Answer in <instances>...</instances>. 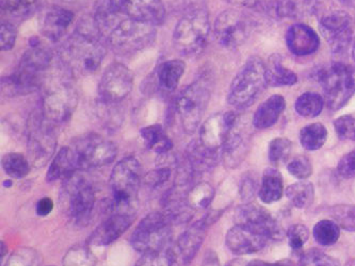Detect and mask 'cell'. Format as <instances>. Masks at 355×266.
Masks as SVG:
<instances>
[{
	"label": "cell",
	"instance_id": "6da1fadb",
	"mask_svg": "<svg viewBox=\"0 0 355 266\" xmlns=\"http://www.w3.org/2000/svg\"><path fill=\"white\" fill-rule=\"evenodd\" d=\"M97 33L80 29L67 37L59 57L63 67L74 76H88L98 71L106 55V48Z\"/></svg>",
	"mask_w": 355,
	"mask_h": 266
},
{
	"label": "cell",
	"instance_id": "7a4b0ae2",
	"mask_svg": "<svg viewBox=\"0 0 355 266\" xmlns=\"http://www.w3.org/2000/svg\"><path fill=\"white\" fill-rule=\"evenodd\" d=\"M141 184V166L135 157H126L113 168L110 176L112 212L136 214Z\"/></svg>",
	"mask_w": 355,
	"mask_h": 266
},
{
	"label": "cell",
	"instance_id": "3957f363",
	"mask_svg": "<svg viewBox=\"0 0 355 266\" xmlns=\"http://www.w3.org/2000/svg\"><path fill=\"white\" fill-rule=\"evenodd\" d=\"M209 33V17L206 9L187 12L174 29V47L184 57L200 55L207 46Z\"/></svg>",
	"mask_w": 355,
	"mask_h": 266
},
{
	"label": "cell",
	"instance_id": "277c9868",
	"mask_svg": "<svg viewBox=\"0 0 355 266\" xmlns=\"http://www.w3.org/2000/svg\"><path fill=\"white\" fill-rule=\"evenodd\" d=\"M266 85V63L259 57H251L232 81L227 101L231 106L243 110L259 98Z\"/></svg>",
	"mask_w": 355,
	"mask_h": 266
},
{
	"label": "cell",
	"instance_id": "5b68a950",
	"mask_svg": "<svg viewBox=\"0 0 355 266\" xmlns=\"http://www.w3.org/2000/svg\"><path fill=\"white\" fill-rule=\"evenodd\" d=\"M95 190L83 175L75 172L63 180L60 192V206L63 213L78 223H85L92 213Z\"/></svg>",
	"mask_w": 355,
	"mask_h": 266
},
{
	"label": "cell",
	"instance_id": "8992f818",
	"mask_svg": "<svg viewBox=\"0 0 355 266\" xmlns=\"http://www.w3.org/2000/svg\"><path fill=\"white\" fill-rule=\"evenodd\" d=\"M156 37L154 25L126 17L106 37L109 46L119 55H132L146 48Z\"/></svg>",
	"mask_w": 355,
	"mask_h": 266
},
{
	"label": "cell",
	"instance_id": "52a82bcc",
	"mask_svg": "<svg viewBox=\"0 0 355 266\" xmlns=\"http://www.w3.org/2000/svg\"><path fill=\"white\" fill-rule=\"evenodd\" d=\"M78 105V93L69 81L55 79L45 87L42 115L47 122L61 124L72 117Z\"/></svg>",
	"mask_w": 355,
	"mask_h": 266
},
{
	"label": "cell",
	"instance_id": "ba28073f",
	"mask_svg": "<svg viewBox=\"0 0 355 266\" xmlns=\"http://www.w3.org/2000/svg\"><path fill=\"white\" fill-rule=\"evenodd\" d=\"M210 99V83L198 79L188 85L176 100V110L182 129L188 134H193L201 124Z\"/></svg>",
	"mask_w": 355,
	"mask_h": 266
},
{
	"label": "cell",
	"instance_id": "9c48e42d",
	"mask_svg": "<svg viewBox=\"0 0 355 266\" xmlns=\"http://www.w3.org/2000/svg\"><path fill=\"white\" fill-rule=\"evenodd\" d=\"M171 222L164 212L148 214L130 236V244L139 253L166 248L171 240Z\"/></svg>",
	"mask_w": 355,
	"mask_h": 266
},
{
	"label": "cell",
	"instance_id": "30bf717a",
	"mask_svg": "<svg viewBox=\"0 0 355 266\" xmlns=\"http://www.w3.org/2000/svg\"><path fill=\"white\" fill-rule=\"evenodd\" d=\"M320 81L328 106L338 110L355 93V67L337 63L323 71Z\"/></svg>",
	"mask_w": 355,
	"mask_h": 266
},
{
	"label": "cell",
	"instance_id": "8fae6325",
	"mask_svg": "<svg viewBox=\"0 0 355 266\" xmlns=\"http://www.w3.org/2000/svg\"><path fill=\"white\" fill-rule=\"evenodd\" d=\"M72 148L81 170L108 166L118 156V147L114 143L94 133L75 141Z\"/></svg>",
	"mask_w": 355,
	"mask_h": 266
},
{
	"label": "cell",
	"instance_id": "7c38bea8",
	"mask_svg": "<svg viewBox=\"0 0 355 266\" xmlns=\"http://www.w3.org/2000/svg\"><path fill=\"white\" fill-rule=\"evenodd\" d=\"M251 33V19L238 9L225 10L214 24L216 39L225 48H237L249 39Z\"/></svg>",
	"mask_w": 355,
	"mask_h": 266
},
{
	"label": "cell",
	"instance_id": "4fadbf2b",
	"mask_svg": "<svg viewBox=\"0 0 355 266\" xmlns=\"http://www.w3.org/2000/svg\"><path fill=\"white\" fill-rule=\"evenodd\" d=\"M234 220L236 225L253 230L266 236L269 241H282L285 238L283 228L271 213L263 206L252 202L238 206Z\"/></svg>",
	"mask_w": 355,
	"mask_h": 266
},
{
	"label": "cell",
	"instance_id": "5bb4252c",
	"mask_svg": "<svg viewBox=\"0 0 355 266\" xmlns=\"http://www.w3.org/2000/svg\"><path fill=\"white\" fill-rule=\"evenodd\" d=\"M134 87V73L126 65L113 62L105 69L98 92L103 103L116 105L126 98Z\"/></svg>",
	"mask_w": 355,
	"mask_h": 266
},
{
	"label": "cell",
	"instance_id": "9a60e30c",
	"mask_svg": "<svg viewBox=\"0 0 355 266\" xmlns=\"http://www.w3.org/2000/svg\"><path fill=\"white\" fill-rule=\"evenodd\" d=\"M55 146L57 139L53 129L41 118L33 120L27 142L28 160L31 166L44 168L55 154Z\"/></svg>",
	"mask_w": 355,
	"mask_h": 266
},
{
	"label": "cell",
	"instance_id": "2e32d148",
	"mask_svg": "<svg viewBox=\"0 0 355 266\" xmlns=\"http://www.w3.org/2000/svg\"><path fill=\"white\" fill-rule=\"evenodd\" d=\"M51 59L49 49L43 46L37 37H31L29 49L21 57L15 73L26 82L40 87L42 73L49 69Z\"/></svg>",
	"mask_w": 355,
	"mask_h": 266
},
{
	"label": "cell",
	"instance_id": "e0dca14e",
	"mask_svg": "<svg viewBox=\"0 0 355 266\" xmlns=\"http://www.w3.org/2000/svg\"><path fill=\"white\" fill-rule=\"evenodd\" d=\"M238 120V115L232 111L211 115L202 124L198 140L209 150L221 152L226 139Z\"/></svg>",
	"mask_w": 355,
	"mask_h": 266
},
{
	"label": "cell",
	"instance_id": "ac0fdd59",
	"mask_svg": "<svg viewBox=\"0 0 355 266\" xmlns=\"http://www.w3.org/2000/svg\"><path fill=\"white\" fill-rule=\"evenodd\" d=\"M320 31L334 53H343L352 42V21L346 12H334L320 21Z\"/></svg>",
	"mask_w": 355,
	"mask_h": 266
},
{
	"label": "cell",
	"instance_id": "d6986e66",
	"mask_svg": "<svg viewBox=\"0 0 355 266\" xmlns=\"http://www.w3.org/2000/svg\"><path fill=\"white\" fill-rule=\"evenodd\" d=\"M134 218L135 215L132 214L112 212L111 215L97 226L91 234L89 242L95 246H107L116 242L124 232L130 229Z\"/></svg>",
	"mask_w": 355,
	"mask_h": 266
},
{
	"label": "cell",
	"instance_id": "ffe728a7",
	"mask_svg": "<svg viewBox=\"0 0 355 266\" xmlns=\"http://www.w3.org/2000/svg\"><path fill=\"white\" fill-rule=\"evenodd\" d=\"M268 242L266 236L239 225L234 226L226 234V246L237 256L259 253Z\"/></svg>",
	"mask_w": 355,
	"mask_h": 266
},
{
	"label": "cell",
	"instance_id": "44dd1931",
	"mask_svg": "<svg viewBox=\"0 0 355 266\" xmlns=\"http://www.w3.org/2000/svg\"><path fill=\"white\" fill-rule=\"evenodd\" d=\"M74 19V13L61 7L47 8L39 21L40 31L49 41L62 39Z\"/></svg>",
	"mask_w": 355,
	"mask_h": 266
},
{
	"label": "cell",
	"instance_id": "7402d4cb",
	"mask_svg": "<svg viewBox=\"0 0 355 266\" xmlns=\"http://www.w3.org/2000/svg\"><path fill=\"white\" fill-rule=\"evenodd\" d=\"M250 136L238 120L222 147L221 158L225 166L231 168L239 166L248 154Z\"/></svg>",
	"mask_w": 355,
	"mask_h": 266
},
{
	"label": "cell",
	"instance_id": "603a6c76",
	"mask_svg": "<svg viewBox=\"0 0 355 266\" xmlns=\"http://www.w3.org/2000/svg\"><path fill=\"white\" fill-rule=\"evenodd\" d=\"M184 186V184H178L164 198V213L171 224L175 225L189 223L196 211L188 202L189 190H182Z\"/></svg>",
	"mask_w": 355,
	"mask_h": 266
},
{
	"label": "cell",
	"instance_id": "cb8c5ba5",
	"mask_svg": "<svg viewBox=\"0 0 355 266\" xmlns=\"http://www.w3.org/2000/svg\"><path fill=\"white\" fill-rule=\"evenodd\" d=\"M286 44L289 51L295 55H309L314 53L320 45L318 35L304 24H295L286 33Z\"/></svg>",
	"mask_w": 355,
	"mask_h": 266
},
{
	"label": "cell",
	"instance_id": "d4e9b609",
	"mask_svg": "<svg viewBox=\"0 0 355 266\" xmlns=\"http://www.w3.org/2000/svg\"><path fill=\"white\" fill-rule=\"evenodd\" d=\"M125 12L137 21L160 25L166 17V10L162 0H123Z\"/></svg>",
	"mask_w": 355,
	"mask_h": 266
},
{
	"label": "cell",
	"instance_id": "484cf974",
	"mask_svg": "<svg viewBox=\"0 0 355 266\" xmlns=\"http://www.w3.org/2000/svg\"><path fill=\"white\" fill-rule=\"evenodd\" d=\"M208 225L205 218L198 220L193 225L190 226L182 236L178 238V246L182 255L184 263H189L196 257L198 250L201 248L205 239L206 231H207Z\"/></svg>",
	"mask_w": 355,
	"mask_h": 266
},
{
	"label": "cell",
	"instance_id": "4316f807",
	"mask_svg": "<svg viewBox=\"0 0 355 266\" xmlns=\"http://www.w3.org/2000/svg\"><path fill=\"white\" fill-rule=\"evenodd\" d=\"M219 152H214L196 140L190 143L186 150V162L192 172H207L217 166L219 160Z\"/></svg>",
	"mask_w": 355,
	"mask_h": 266
},
{
	"label": "cell",
	"instance_id": "83f0119b",
	"mask_svg": "<svg viewBox=\"0 0 355 266\" xmlns=\"http://www.w3.org/2000/svg\"><path fill=\"white\" fill-rule=\"evenodd\" d=\"M79 170L76 154L72 147H63L55 154L49 166L46 180L53 182L55 180H65Z\"/></svg>",
	"mask_w": 355,
	"mask_h": 266
},
{
	"label": "cell",
	"instance_id": "f1b7e54d",
	"mask_svg": "<svg viewBox=\"0 0 355 266\" xmlns=\"http://www.w3.org/2000/svg\"><path fill=\"white\" fill-rule=\"evenodd\" d=\"M286 108V101L281 95L273 96L263 101L254 114L253 125L257 129L272 127Z\"/></svg>",
	"mask_w": 355,
	"mask_h": 266
},
{
	"label": "cell",
	"instance_id": "f546056e",
	"mask_svg": "<svg viewBox=\"0 0 355 266\" xmlns=\"http://www.w3.org/2000/svg\"><path fill=\"white\" fill-rule=\"evenodd\" d=\"M284 193L283 178L279 170L275 168H267L261 177V188H259V196L261 202L266 204L281 200Z\"/></svg>",
	"mask_w": 355,
	"mask_h": 266
},
{
	"label": "cell",
	"instance_id": "4dcf8cb0",
	"mask_svg": "<svg viewBox=\"0 0 355 266\" xmlns=\"http://www.w3.org/2000/svg\"><path fill=\"white\" fill-rule=\"evenodd\" d=\"M140 134L148 150H152L158 156L171 152L173 148V142L166 136V131L160 125L144 127L141 129Z\"/></svg>",
	"mask_w": 355,
	"mask_h": 266
},
{
	"label": "cell",
	"instance_id": "1f68e13d",
	"mask_svg": "<svg viewBox=\"0 0 355 266\" xmlns=\"http://www.w3.org/2000/svg\"><path fill=\"white\" fill-rule=\"evenodd\" d=\"M266 80L270 87H285L295 85L297 77L293 71L284 66L279 55H273L266 64Z\"/></svg>",
	"mask_w": 355,
	"mask_h": 266
},
{
	"label": "cell",
	"instance_id": "d6a6232c",
	"mask_svg": "<svg viewBox=\"0 0 355 266\" xmlns=\"http://www.w3.org/2000/svg\"><path fill=\"white\" fill-rule=\"evenodd\" d=\"M186 64L182 60H168L159 65L157 79L160 87L164 92L171 93L178 87L184 73Z\"/></svg>",
	"mask_w": 355,
	"mask_h": 266
},
{
	"label": "cell",
	"instance_id": "836d02e7",
	"mask_svg": "<svg viewBox=\"0 0 355 266\" xmlns=\"http://www.w3.org/2000/svg\"><path fill=\"white\" fill-rule=\"evenodd\" d=\"M286 196L295 208L304 209L314 202V186L311 182H297L286 188Z\"/></svg>",
	"mask_w": 355,
	"mask_h": 266
},
{
	"label": "cell",
	"instance_id": "e575fe53",
	"mask_svg": "<svg viewBox=\"0 0 355 266\" xmlns=\"http://www.w3.org/2000/svg\"><path fill=\"white\" fill-rule=\"evenodd\" d=\"M328 138V131L327 128L320 123L309 125L304 127L300 132L301 145L305 150H320L324 145L325 141Z\"/></svg>",
	"mask_w": 355,
	"mask_h": 266
},
{
	"label": "cell",
	"instance_id": "d590c367",
	"mask_svg": "<svg viewBox=\"0 0 355 266\" xmlns=\"http://www.w3.org/2000/svg\"><path fill=\"white\" fill-rule=\"evenodd\" d=\"M3 168L8 176L21 179L31 172V162L19 152H10L3 158Z\"/></svg>",
	"mask_w": 355,
	"mask_h": 266
},
{
	"label": "cell",
	"instance_id": "8d00e7d4",
	"mask_svg": "<svg viewBox=\"0 0 355 266\" xmlns=\"http://www.w3.org/2000/svg\"><path fill=\"white\" fill-rule=\"evenodd\" d=\"M324 101L317 93H305L295 101V108L297 114L307 118L318 116L323 110Z\"/></svg>",
	"mask_w": 355,
	"mask_h": 266
},
{
	"label": "cell",
	"instance_id": "74e56055",
	"mask_svg": "<svg viewBox=\"0 0 355 266\" xmlns=\"http://www.w3.org/2000/svg\"><path fill=\"white\" fill-rule=\"evenodd\" d=\"M159 157V166L155 170L148 172L146 176L144 177V186L150 188H157L164 186L166 182L170 180L172 177V168L170 166V161H166V154H162Z\"/></svg>",
	"mask_w": 355,
	"mask_h": 266
},
{
	"label": "cell",
	"instance_id": "f35d334b",
	"mask_svg": "<svg viewBox=\"0 0 355 266\" xmlns=\"http://www.w3.org/2000/svg\"><path fill=\"white\" fill-rule=\"evenodd\" d=\"M215 197V188L207 182L196 184L188 192V202L194 210L205 209Z\"/></svg>",
	"mask_w": 355,
	"mask_h": 266
},
{
	"label": "cell",
	"instance_id": "ab89813d",
	"mask_svg": "<svg viewBox=\"0 0 355 266\" xmlns=\"http://www.w3.org/2000/svg\"><path fill=\"white\" fill-rule=\"evenodd\" d=\"M313 234L317 243L322 246H330L338 241L340 229L334 220H323L316 224Z\"/></svg>",
	"mask_w": 355,
	"mask_h": 266
},
{
	"label": "cell",
	"instance_id": "60d3db41",
	"mask_svg": "<svg viewBox=\"0 0 355 266\" xmlns=\"http://www.w3.org/2000/svg\"><path fill=\"white\" fill-rule=\"evenodd\" d=\"M63 266H95L96 258L86 246H74L63 258Z\"/></svg>",
	"mask_w": 355,
	"mask_h": 266
},
{
	"label": "cell",
	"instance_id": "b9f144b4",
	"mask_svg": "<svg viewBox=\"0 0 355 266\" xmlns=\"http://www.w3.org/2000/svg\"><path fill=\"white\" fill-rule=\"evenodd\" d=\"M173 262V251L170 248H164L144 254L135 266H172Z\"/></svg>",
	"mask_w": 355,
	"mask_h": 266
},
{
	"label": "cell",
	"instance_id": "7bdbcfd3",
	"mask_svg": "<svg viewBox=\"0 0 355 266\" xmlns=\"http://www.w3.org/2000/svg\"><path fill=\"white\" fill-rule=\"evenodd\" d=\"M291 148H293V144L288 139L277 138L271 141L268 150L270 162L275 166L286 162L291 156Z\"/></svg>",
	"mask_w": 355,
	"mask_h": 266
},
{
	"label": "cell",
	"instance_id": "ee69618b",
	"mask_svg": "<svg viewBox=\"0 0 355 266\" xmlns=\"http://www.w3.org/2000/svg\"><path fill=\"white\" fill-rule=\"evenodd\" d=\"M1 8L13 17H28L35 11L37 0H0Z\"/></svg>",
	"mask_w": 355,
	"mask_h": 266
},
{
	"label": "cell",
	"instance_id": "f6af8a7d",
	"mask_svg": "<svg viewBox=\"0 0 355 266\" xmlns=\"http://www.w3.org/2000/svg\"><path fill=\"white\" fill-rule=\"evenodd\" d=\"M299 266H339V262L321 250L313 248L303 254Z\"/></svg>",
	"mask_w": 355,
	"mask_h": 266
},
{
	"label": "cell",
	"instance_id": "bcb514c9",
	"mask_svg": "<svg viewBox=\"0 0 355 266\" xmlns=\"http://www.w3.org/2000/svg\"><path fill=\"white\" fill-rule=\"evenodd\" d=\"M334 222L347 231H355V206H339L333 208Z\"/></svg>",
	"mask_w": 355,
	"mask_h": 266
},
{
	"label": "cell",
	"instance_id": "7dc6e473",
	"mask_svg": "<svg viewBox=\"0 0 355 266\" xmlns=\"http://www.w3.org/2000/svg\"><path fill=\"white\" fill-rule=\"evenodd\" d=\"M289 174L297 179H307L313 174L311 161L305 156H297L287 166Z\"/></svg>",
	"mask_w": 355,
	"mask_h": 266
},
{
	"label": "cell",
	"instance_id": "c3c4849f",
	"mask_svg": "<svg viewBox=\"0 0 355 266\" xmlns=\"http://www.w3.org/2000/svg\"><path fill=\"white\" fill-rule=\"evenodd\" d=\"M289 245L293 250L302 249L303 246L309 241V230L302 224L291 226L286 233Z\"/></svg>",
	"mask_w": 355,
	"mask_h": 266
},
{
	"label": "cell",
	"instance_id": "681fc988",
	"mask_svg": "<svg viewBox=\"0 0 355 266\" xmlns=\"http://www.w3.org/2000/svg\"><path fill=\"white\" fill-rule=\"evenodd\" d=\"M335 131L342 140L355 141V118L344 115L335 120Z\"/></svg>",
	"mask_w": 355,
	"mask_h": 266
},
{
	"label": "cell",
	"instance_id": "f907efd6",
	"mask_svg": "<svg viewBox=\"0 0 355 266\" xmlns=\"http://www.w3.org/2000/svg\"><path fill=\"white\" fill-rule=\"evenodd\" d=\"M37 254L29 248H21L14 253L5 266H37Z\"/></svg>",
	"mask_w": 355,
	"mask_h": 266
},
{
	"label": "cell",
	"instance_id": "816d5d0a",
	"mask_svg": "<svg viewBox=\"0 0 355 266\" xmlns=\"http://www.w3.org/2000/svg\"><path fill=\"white\" fill-rule=\"evenodd\" d=\"M17 27L10 21H3L0 26V47L1 51H9L14 48L17 43Z\"/></svg>",
	"mask_w": 355,
	"mask_h": 266
},
{
	"label": "cell",
	"instance_id": "f5cc1de1",
	"mask_svg": "<svg viewBox=\"0 0 355 266\" xmlns=\"http://www.w3.org/2000/svg\"><path fill=\"white\" fill-rule=\"evenodd\" d=\"M338 174L343 177V178H354L355 177V150L352 152H349L348 154L344 157V158L339 162Z\"/></svg>",
	"mask_w": 355,
	"mask_h": 266
},
{
	"label": "cell",
	"instance_id": "db71d44e",
	"mask_svg": "<svg viewBox=\"0 0 355 266\" xmlns=\"http://www.w3.org/2000/svg\"><path fill=\"white\" fill-rule=\"evenodd\" d=\"M257 182L251 177H247L241 182L240 186V196L245 202H251L255 193H257Z\"/></svg>",
	"mask_w": 355,
	"mask_h": 266
},
{
	"label": "cell",
	"instance_id": "11a10c76",
	"mask_svg": "<svg viewBox=\"0 0 355 266\" xmlns=\"http://www.w3.org/2000/svg\"><path fill=\"white\" fill-rule=\"evenodd\" d=\"M53 209V202L49 197H43L39 200L35 206V212L37 215L44 218L49 215Z\"/></svg>",
	"mask_w": 355,
	"mask_h": 266
},
{
	"label": "cell",
	"instance_id": "9f6ffc18",
	"mask_svg": "<svg viewBox=\"0 0 355 266\" xmlns=\"http://www.w3.org/2000/svg\"><path fill=\"white\" fill-rule=\"evenodd\" d=\"M178 6L184 8L186 13L193 10L205 9V0H174Z\"/></svg>",
	"mask_w": 355,
	"mask_h": 266
},
{
	"label": "cell",
	"instance_id": "6f0895ef",
	"mask_svg": "<svg viewBox=\"0 0 355 266\" xmlns=\"http://www.w3.org/2000/svg\"><path fill=\"white\" fill-rule=\"evenodd\" d=\"M245 266H295L291 260H281L277 262H266L261 260H253Z\"/></svg>",
	"mask_w": 355,
	"mask_h": 266
},
{
	"label": "cell",
	"instance_id": "680465c9",
	"mask_svg": "<svg viewBox=\"0 0 355 266\" xmlns=\"http://www.w3.org/2000/svg\"><path fill=\"white\" fill-rule=\"evenodd\" d=\"M201 266H221L217 254L212 250H208L206 255L204 256L203 262Z\"/></svg>",
	"mask_w": 355,
	"mask_h": 266
},
{
	"label": "cell",
	"instance_id": "91938a15",
	"mask_svg": "<svg viewBox=\"0 0 355 266\" xmlns=\"http://www.w3.org/2000/svg\"><path fill=\"white\" fill-rule=\"evenodd\" d=\"M352 55H353V59H354V61H355V39H354V41H353Z\"/></svg>",
	"mask_w": 355,
	"mask_h": 266
},
{
	"label": "cell",
	"instance_id": "94428289",
	"mask_svg": "<svg viewBox=\"0 0 355 266\" xmlns=\"http://www.w3.org/2000/svg\"><path fill=\"white\" fill-rule=\"evenodd\" d=\"M12 182H10L9 180H7V181H5V184H3V186H6V188H9V186H11Z\"/></svg>",
	"mask_w": 355,
	"mask_h": 266
},
{
	"label": "cell",
	"instance_id": "6125c7cd",
	"mask_svg": "<svg viewBox=\"0 0 355 266\" xmlns=\"http://www.w3.org/2000/svg\"><path fill=\"white\" fill-rule=\"evenodd\" d=\"M65 1H67V3H73L75 0H65Z\"/></svg>",
	"mask_w": 355,
	"mask_h": 266
}]
</instances>
